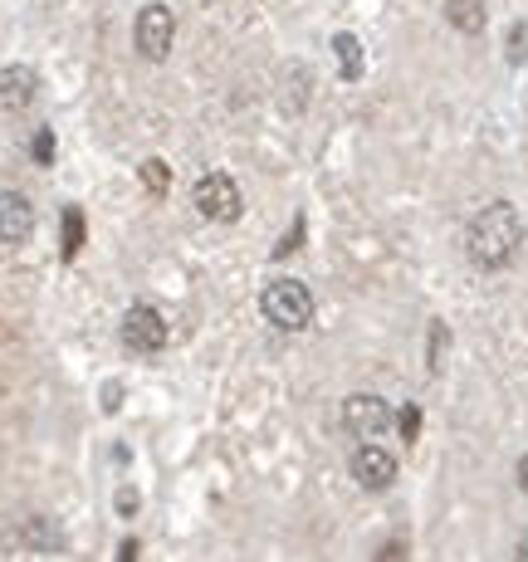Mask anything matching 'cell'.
I'll return each mask as SVG.
<instances>
[{"label": "cell", "instance_id": "21", "mask_svg": "<svg viewBox=\"0 0 528 562\" xmlns=\"http://www.w3.org/2000/svg\"><path fill=\"white\" fill-rule=\"evenodd\" d=\"M519 558H528V538H524V543H519Z\"/></svg>", "mask_w": 528, "mask_h": 562}, {"label": "cell", "instance_id": "15", "mask_svg": "<svg viewBox=\"0 0 528 562\" xmlns=\"http://www.w3.org/2000/svg\"><path fill=\"white\" fill-rule=\"evenodd\" d=\"M396 416H402V440L412 446V440L422 436V406H402Z\"/></svg>", "mask_w": 528, "mask_h": 562}, {"label": "cell", "instance_id": "16", "mask_svg": "<svg viewBox=\"0 0 528 562\" xmlns=\"http://www.w3.org/2000/svg\"><path fill=\"white\" fill-rule=\"evenodd\" d=\"M35 161H40V167H49V161H54V133H49V127H40V133H35Z\"/></svg>", "mask_w": 528, "mask_h": 562}, {"label": "cell", "instance_id": "3", "mask_svg": "<svg viewBox=\"0 0 528 562\" xmlns=\"http://www.w3.org/2000/svg\"><path fill=\"white\" fill-rule=\"evenodd\" d=\"M171 40H177V20H171L167 5H143L133 25V49L143 54L147 64H161L171 54Z\"/></svg>", "mask_w": 528, "mask_h": 562}, {"label": "cell", "instance_id": "14", "mask_svg": "<svg viewBox=\"0 0 528 562\" xmlns=\"http://www.w3.org/2000/svg\"><path fill=\"white\" fill-rule=\"evenodd\" d=\"M446 348H450V328H446V323H430V372H440V362H446Z\"/></svg>", "mask_w": 528, "mask_h": 562}, {"label": "cell", "instance_id": "4", "mask_svg": "<svg viewBox=\"0 0 528 562\" xmlns=\"http://www.w3.org/2000/svg\"><path fill=\"white\" fill-rule=\"evenodd\" d=\"M196 211L206 215V221H215V225L240 221L245 196H240V187H235V177H225V171H211V177H201L196 181Z\"/></svg>", "mask_w": 528, "mask_h": 562}, {"label": "cell", "instance_id": "17", "mask_svg": "<svg viewBox=\"0 0 528 562\" xmlns=\"http://www.w3.org/2000/svg\"><path fill=\"white\" fill-rule=\"evenodd\" d=\"M509 59H514V64L528 59V25H514V35H509Z\"/></svg>", "mask_w": 528, "mask_h": 562}, {"label": "cell", "instance_id": "20", "mask_svg": "<svg viewBox=\"0 0 528 562\" xmlns=\"http://www.w3.org/2000/svg\"><path fill=\"white\" fill-rule=\"evenodd\" d=\"M519 490H524V494H528V456H524V460H519Z\"/></svg>", "mask_w": 528, "mask_h": 562}, {"label": "cell", "instance_id": "2", "mask_svg": "<svg viewBox=\"0 0 528 562\" xmlns=\"http://www.w3.org/2000/svg\"><path fill=\"white\" fill-rule=\"evenodd\" d=\"M260 313L279 333H299L314 323V294H308V284H299V279H274L260 294Z\"/></svg>", "mask_w": 528, "mask_h": 562}, {"label": "cell", "instance_id": "13", "mask_svg": "<svg viewBox=\"0 0 528 562\" xmlns=\"http://www.w3.org/2000/svg\"><path fill=\"white\" fill-rule=\"evenodd\" d=\"M137 177H143V187L153 191V196H167V187H171V177H167V161L147 157L143 167H137Z\"/></svg>", "mask_w": 528, "mask_h": 562}, {"label": "cell", "instance_id": "12", "mask_svg": "<svg viewBox=\"0 0 528 562\" xmlns=\"http://www.w3.org/2000/svg\"><path fill=\"white\" fill-rule=\"evenodd\" d=\"M79 250H83V211L69 205L64 211V259H79Z\"/></svg>", "mask_w": 528, "mask_h": 562}, {"label": "cell", "instance_id": "7", "mask_svg": "<svg viewBox=\"0 0 528 562\" xmlns=\"http://www.w3.org/2000/svg\"><path fill=\"white\" fill-rule=\"evenodd\" d=\"M392 416L396 411L386 406L382 396H348V402H342V426H348L358 440H377L386 426H392Z\"/></svg>", "mask_w": 528, "mask_h": 562}, {"label": "cell", "instance_id": "1", "mask_svg": "<svg viewBox=\"0 0 528 562\" xmlns=\"http://www.w3.org/2000/svg\"><path fill=\"white\" fill-rule=\"evenodd\" d=\"M519 245H524V221L509 201L484 205L465 231V250L480 269H504L514 255H519Z\"/></svg>", "mask_w": 528, "mask_h": 562}, {"label": "cell", "instance_id": "11", "mask_svg": "<svg viewBox=\"0 0 528 562\" xmlns=\"http://www.w3.org/2000/svg\"><path fill=\"white\" fill-rule=\"evenodd\" d=\"M333 54H338V74H342V79H362V45H358V35H338V40H333Z\"/></svg>", "mask_w": 528, "mask_h": 562}, {"label": "cell", "instance_id": "6", "mask_svg": "<svg viewBox=\"0 0 528 562\" xmlns=\"http://www.w3.org/2000/svg\"><path fill=\"white\" fill-rule=\"evenodd\" d=\"M352 480L362 484V490L382 494L396 484V456L386 446H377V440H362L358 456H352Z\"/></svg>", "mask_w": 528, "mask_h": 562}, {"label": "cell", "instance_id": "19", "mask_svg": "<svg viewBox=\"0 0 528 562\" xmlns=\"http://www.w3.org/2000/svg\"><path fill=\"white\" fill-rule=\"evenodd\" d=\"M117 514H137V499H133V490H117Z\"/></svg>", "mask_w": 528, "mask_h": 562}, {"label": "cell", "instance_id": "8", "mask_svg": "<svg viewBox=\"0 0 528 562\" xmlns=\"http://www.w3.org/2000/svg\"><path fill=\"white\" fill-rule=\"evenodd\" d=\"M35 231V205L20 191H0V240L5 245H25Z\"/></svg>", "mask_w": 528, "mask_h": 562}, {"label": "cell", "instance_id": "9", "mask_svg": "<svg viewBox=\"0 0 528 562\" xmlns=\"http://www.w3.org/2000/svg\"><path fill=\"white\" fill-rule=\"evenodd\" d=\"M35 89H40L35 69H25V64H5L0 69V108L5 113H20V108L35 103Z\"/></svg>", "mask_w": 528, "mask_h": 562}, {"label": "cell", "instance_id": "10", "mask_svg": "<svg viewBox=\"0 0 528 562\" xmlns=\"http://www.w3.org/2000/svg\"><path fill=\"white\" fill-rule=\"evenodd\" d=\"M446 20L460 35H480L490 15H484V0H446Z\"/></svg>", "mask_w": 528, "mask_h": 562}, {"label": "cell", "instance_id": "5", "mask_svg": "<svg viewBox=\"0 0 528 562\" xmlns=\"http://www.w3.org/2000/svg\"><path fill=\"white\" fill-rule=\"evenodd\" d=\"M123 342L133 352H161L167 348V318L153 304H133L123 313Z\"/></svg>", "mask_w": 528, "mask_h": 562}, {"label": "cell", "instance_id": "18", "mask_svg": "<svg viewBox=\"0 0 528 562\" xmlns=\"http://www.w3.org/2000/svg\"><path fill=\"white\" fill-rule=\"evenodd\" d=\"M299 240H304V215H299V221H294V231H289V235H284V245H279V259H284L289 250H294V245H299Z\"/></svg>", "mask_w": 528, "mask_h": 562}]
</instances>
